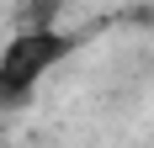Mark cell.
<instances>
[{
    "mask_svg": "<svg viewBox=\"0 0 154 148\" xmlns=\"http://www.w3.org/2000/svg\"><path fill=\"white\" fill-rule=\"evenodd\" d=\"M75 37L59 27H21L11 43L0 48V111H16V106L32 101V90L59 58H69Z\"/></svg>",
    "mask_w": 154,
    "mask_h": 148,
    "instance_id": "6da1fadb",
    "label": "cell"
}]
</instances>
